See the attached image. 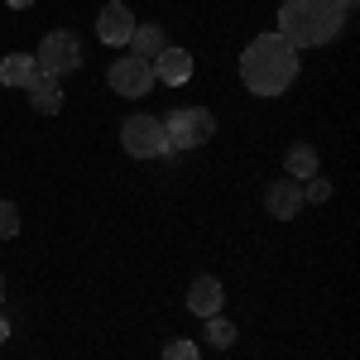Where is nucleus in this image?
I'll use <instances>...</instances> for the list:
<instances>
[{"instance_id": "obj_1", "label": "nucleus", "mask_w": 360, "mask_h": 360, "mask_svg": "<svg viewBox=\"0 0 360 360\" xmlns=\"http://www.w3.org/2000/svg\"><path fill=\"white\" fill-rule=\"evenodd\" d=\"M240 82L255 96H283L288 86L298 82V49L278 34H259L250 39L240 53Z\"/></svg>"}, {"instance_id": "obj_2", "label": "nucleus", "mask_w": 360, "mask_h": 360, "mask_svg": "<svg viewBox=\"0 0 360 360\" xmlns=\"http://www.w3.org/2000/svg\"><path fill=\"white\" fill-rule=\"evenodd\" d=\"M356 0H283L278 5V39H288L293 49H322L332 44Z\"/></svg>"}, {"instance_id": "obj_3", "label": "nucleus", "mask_w": 360, "mask_h": 360, "mask_svg": "<svg viewBox=\"0 0 360 360\" xmlns=\"http://www.w3.org/2000/svg\"><path fill=\"white\" fill-rule=\"evenodd\" d=\"M159 125H164L168 154H178V149H202V144H212V135H217V115L207 111V106H173Z\"/></svg>"}, {"instance_id": "obj_4", "label": "nucleus", "mask_w": 360, "mask_h": 360, "mask_svg": "<svg viewBox=\"0 0 360 360\" xmlns=\"http://www.w3.org/2000/svg\"><path fill=\"white\" fill-rule=\"evenodd\" d=\"M34 68L63 82V77H72V72L82 68V44H77L68 29H53V34H44V44H39V53H34Z\"/></svg>"}, {"instance_id": "obj_5", "label": "nucleus", "mask_w": 360, "mask_h": 360, "mask_svg": "<svg viewBox=\"0 0 360 360\" xmlns=\"http://www.w3.org/2000/svg\"><path fill=\"white\" fill-rule=\"evenodd\" d=\"M120 149L130 159H168V139L159 115H125L120 125Z\"/></svg>"}, {"instance_id": "obj_6", "label": "nucleus", "mask_w": 360, "mask_h": 360, "mask_svg": "<svg viewBox=\"0 0 360 360\" xmlns=\"http://www.w3.org/2000/svg\"><path fill=\"white\" fill-rule=\"evenodd\" d=\"M106 82H111L115 96H144L149 86H154V63L149 58H135V53H125V58H115L111 68H106Z\"/></svg>"}, {"instance_id": "obj_7", "label": "nucleus", "mask_w": 360, "mask_h": 360, "mask_svg": "<svg viewBox=\"0 0 360 360\" xmlns=\"http://www.w3.org/2000/svg\"><path fill=\"white\" fill-rule=\"evenodd\" d=\"M264 212L274 217V221H293L298 212H303V183L298 178H278L264 188Z\"/></svg>"}, {"instance_id": "obj_8", "label": "nucleus", "mask_w": 360, "mask_h": 360, "mask_svg": "<svg viewBox=\"0 0 360 360\" xmlns=\"http://www.w3.org/2000/svg\"><path fill=\"white\" fill-rule=\"evenodd\" d=\"M96 34H101V44H130V34H135V15H130V5H101V15H96Z\"/></svg>"}, {"instance_id": "obj_9", "label": "nucleus", "mask_w": 360, "mask_h": 360, "mask_svg": "<svg viewBox=\"0 0 360 360\" xmlns=\"http://www.w3.org/2000/svg\"><path fill=\"white\" fill-rule=\"evenodd\" d=\"M193 77V53L188 49H173L168 44L164 53L154 58V82H164V86H183Z\"/></svg>"}, {"instance_id": "obj_10", "label": "nucleus", "mask_w": 360, "mask_h": 360, "mask_svg": "<svg viewBox=\"0 0 360 360\" xmlns=\"http://www.w3.org/2000/svg\"><path fill=\"white\" fill-rule=\"evenodd\" d=\"M221 303H226V288H221V278H217V274L193 278V288H188V307H193L197 317H217Z\"/></svg>"}, {"instance_id": "obj_11", "label": "nucleus", "mask_w": 360, "mask_h": 360, "mask_svg": "<svg viewBox=\"0 0 360 360\" xmlns=\"http://www.w3.org/2000/svg\"><path fill=\"white\" fill-rule=\"evenodd\" d=\"M25 91H29V101H34V111H39V115H58V111H63V82L49 77V72H34Z\"/></svg>"}, {"instance_id": "obj_12", "label": "nucleus", "mask_w": 360, "mask_h": 360, "mask_svg": "<svg viewBox=\"0 0 360 360\" xmlns=\"http://www.w3.org/2000/svg\"><path fill=\"white\" fill-rule=\"evenodd\" d=\"M168 49V34H164V25H135V34H130V53L135 58H154Z\"/></svg>"}, {"instance_id": "obj_13", "label": "nucleus", "mask_w": 360, "mask_h": 360, "mask_svg": "<svg viewBox=\"0 0 360 360\" xmlns=\"http://www.w3.org/2000/svg\"><path fill=\"white\" fill-rule=\"evenodd\" d=\"M283 168H288V178H298V183H303V178H312V173L322 168V159H317V149H312V144H293V149L283 154Z\"/></svg>"}, {"instance_id": "obj_14", "label": "nucleus", "mask_w": 360, "mask_h": 360, "mask_svg": "<svg viewBox=\"0 0 360 360\" xmlns=\"http://www.w3.org/2000/svg\"><path fill=\"white\" fill-rule=\"evenodd\" d=\"M34 72H39V68H34V58H29V53H5V58H0V82H5V86H29Z\"/></svg>"}, {"instance_id": "obj_15", "label": "nucleus", "mask_w": 360, "mask_h": 360, "mask_svg": "<svg viewBox=\"0 0 360 360\" xmlns=\"http://www.w3.org/2000/svg\"><path fill=\"white\" fill-rule=\"evenodd\" d=\"M202 322H207V332H202V336H207L217 351H231V346H236V327L226 322L221 312H217V317H202Z\"/></svg>"}, {"instance_id": "obj_16", "label": "nucleus", "mask_w": 360, "mask_h": 360, "mask_svg": "<svg viewBox=\"0 0 360 360\" xmlns=\"http://www.w3.org/2000/svg\"><path fill=\"white\" fill-rule=\"evenodd\" d=\"M327 197H332V183H327L322 173L303 178V202H327Z\"/></svg>"}, {"instance_id": "obj_17", "label": "nucleus", "mask_w": 360, "mask_h": 360, "mask_svg": "<svg viewBox=\"0 0 360 360\" xmlns=\"http://www.w3.org/2000/svg\"><path fill=\"white\" fill-rule=\"evenodd\" d=\"M20 236V207L15 202H0V240Z\"/></svg>"}, {"instance_id": "obj_18", "label": "nucleus", "mask_w": 360, "mask_h": 360, "mask_svg": "<svg viewBox=\"0 0 360 360\" xmlns=\"http://www.w3.org/2000/svg\"><path fill=\"white\" fill-rule=\"evenodd\" d=\"M164 360H202V351H197L188 336H178V341H168V346H164Z\"/></svg>"}, {"instance_id": "obj_19", "label": "nucleus", "mask_w": 360, "mask_h": 360, "mask_svg": "<svg viewBox=\"0 0 360 360\" xmlns=\"http://www.w3.org/2000/svg\"><path fill=\"white\" fill-rule=\"evenodd\" d=\"M10 341V322H5V312H0V346Z\"/></svg>"}, {"instance_id": "obj_20", "label": "nucleus", "mask_w": 360, "mask_h": 360, "mask_svg": "<svg viewBox=\"0 0 360 360\" xmlns=\"http://www.w3.org/2000/svg\"><path fill=\"white\" fill-rule=\"evenodd\" d=\"M5 5H15V10H25V5H34V0H5Z\"/></svg>"}, {"instance_id": "obj_21", "label": "nucleus", "mask_w": 360, "mask_h": 360, "mask_svg": "<svg viewBox=\"0 0 360 360\" xmlns=\"http://www.w3.org/2000/svg\"><path fill=\"white\" fill-rule=\"evenodd\" d=\"M0 298H5V274H0Z\"/></svg>"}]
</instances>
